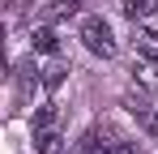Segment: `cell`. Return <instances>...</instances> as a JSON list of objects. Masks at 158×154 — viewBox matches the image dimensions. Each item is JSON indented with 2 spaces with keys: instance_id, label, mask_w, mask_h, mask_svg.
I'll use <instances>...</instances> for the list:
<instances>
[{
  "instance_id": "cell-1",
  "label": "cell",
  "mask_w": 158,
  "mask_h": 154,
  "mask_svg": "<svg viewBox=\"0 0 158 154\" xmlns=\"http://www.w3.org/2000/svg\"><path fill=\"white\" fill-rule=\"evenodd\" d=\"M77 39L85 43V51H94V56H103V60L115 56V34H111V26H107L103 17H81Z\"/></svg>"
},
{
  "instance_id": "cell-2",
  "label": "cell",
  "mask_w": 158,
  "mask_h": 154,
  "mask_svg": "<svg viewBox=\"0 0 158 154\" xmlns=\"http://www.w3.org/2000/svg\"><path fill=\"white\" fill-rule=\"evenodd\" d=\"M132 77H137L145 90H158V60H154V56H141V51H137V60H132Z\"/></svg>"
},
{
  "instance_id": "cell-3",
  "label": "cell",
  "mask_w": 158,
  "mask_h": 154,
  "mask_svg": "<svg viewBox=\"0 0 158 154\" xmlns=\"http://www.w3.org/2000/svg\"><path fill=\"white\" fill-rule=\"evenodd\" d=\"M34 146H39V154H60L64 150V137L56 128H43V133H34Z\"/></svg>"
},
{
  "instance_id": "cell-4",
  "label": "cell",
  "mask_w": 158,
  "mask_h": 154,
  "mask_svg": "<svg viewBox=\"0 0 158 154\" xmlns=\"http://www.w3.org/2000/svg\"><path fill=\"white\" fill-rule=\"evenodd\" d=\"M56 47H60L56 30H52V26H39V30H34V51H43V56H56Z\"/></svg>"
},
{
  "instance_id": "cell-5",
  "label": "cell",
  "mask_w": 158,
  "mask_h": 154,
  "mask_svg": "<svg viewBox=\"0 0 158 154\" xmlns=\"http://www.w3.org/2000/svg\"><path fill=\"white\" fill-rule=\"evenodd\" d=\"M137 51L158 60V30H150V26H137Z\"/></svg>"
},
{
  "instance_id": "cell-6",
  "label": "cell",
  "mask_w": 158,
  "mask_h": 154,
  "mask_svg": "<svg viewBox=\"0 0 158 154\" xmlns=\"http://www.w3.org/2000/svg\"><path fill=\"white\" fill-rule=\"evenodd\" d=\"M64 77H69V69L56 60V64H47V69H43V86H47V90H60V86H64Z\"/></svg>"
},
{
  "instance_id": "cell-7",
  "label": "cell",
  "mask_w": 158,
  "mask_h": 154,
  "mask_svg": "<svg viewBox=\"0 0 158 154\" xmlns=\"http://www.w3.org/2000/svg\"><path fill=\"white\" fill-rule=\"evenodd\" d=\"M150 13H154L150 0H124V17H132V22H141V17H150Z\"/></svg>"
},
{
  "instance_id": "cell-8",
  "label": "cell",
  "mask_w": 158,
  "mask_h": 154,
  "mask_svg": "<svg viewBox=\"0 0 158 154\" xmlns=\"http://www.w3.org/2000/svg\"><path fill=\"white\" fill-rule=\"evenodd\" d=\"M77 0H56V4H47V17H77Z\"/></svg>"
},
{
  "instance_id": "cell-9",
  "label": "cell",
  "mask_w": 158,
  "mask_h": 154,
  "mask_svg": "<svg viewBox=\"0 0 158 154\" xmlns=\"http://www.w3.org/2000/svg\"><path fill=\"white\" fill-rule=\"evenodd\" d=\"M56 124V107H39L34 111V133H43V128H52Z\"/></svg>"
},
{
  "instance_id": "cell-10",
  "label": "cell",
  "mask_w": 158,
  "mask_h": 154,
  "mask_svg": "<svg viewBox=\"0 0 158 154\" xmlns=\"http://www.w3.org/2000/svg\"><path fill=\"white\" fill-rule=\"evenodd\" d=\"M17 73H22V86H26V90H30V86H34V81H43V77H39V73H43V69H34L30 60H26V64H22V69H17Z\"/></svg>"
},
{
  "instance_id": "cell-11",
  "label": "cell",
  "mask_w": 158,
  "mask_h": 154,
  "mask_svg": "<svg viewBox=\"0 0 158 154\" xmlns=\"http://www.w3.org/2000/svg\"><path fill=\"white\" fill-rule=\"evenodd\" d=\"M98 137H103V133H98V128H90V133L81 137V154H94V150H98Z\"/></svg>"
},
{
  "instance_id": "cell-12",
  "label": "cell",
  "mask_w": 158,
  "mask_h": 154,
  "mask_svg": "<svg viewBox=\"0 0 158 154\" xmlns=\"http://www.w3.org/2000/svg\"><path fill=\"white\" fill-rule=\"evenodd\" d=\"M150 133H154V137H158V111H154V124H150Z\"/></svg>"
},
{
  "instance_id": "cell-13",
  "label": "cell",
  "mask_w": 158,
  "mask_h": 154,
  "mask_svg": "<svg viewBox=\"0 0 158 154\" xmlns=\"http://www.w3.org/2000/svg\"><path fill=\"white\" fill-rule=\"evenodd\" d=\"M115 154H137V150H128V146H120V150H115Z\"/></svg>"
}]
</instances>
